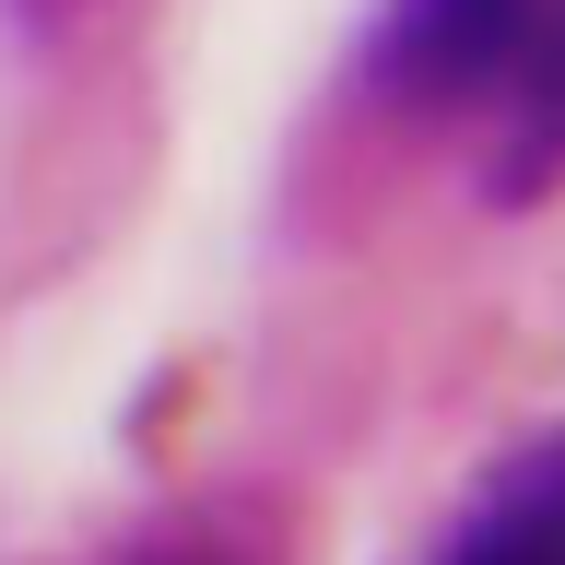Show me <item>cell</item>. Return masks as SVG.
<instances>
[{
	"label": "cell",
	"instance_id": "277c9868",
	"mask_svg": "<svg viewBox=\"0 0 565 565\" xmlns=\"http://www.w3.org/2000/svg\"><path fill=\"white\" fill-rule=\"evenodd\" d=\"M83 0H12V24H71Z\"/></svg>",
	"mask_w": 565,
	"mask_h": 565
},
{
	"label": "cell",
	"instance_id": "6da1fadb",
	"mask_svg": "<svg viewBox=\"0 0 565 565\" xmlns=\"http://www.w3.org/2000/svg\"><path fill=\"white\" fill-rule=\"evenodd\" d=\"M342 83L377 130L448 141L483 212L565 189V0H365Z\"/></svg>",
	"mask_w": 565,
	"mask_h": 565
},
{
	"label": "cell",
	"instance_id": "3957f363",
	"mask_svg": "<svg viewBox=\"0 0 565 565\" xmlns=\"http://www.w3.org/2000/svg\"><path fill=\"white\" fill-rule=\"evenodd\" d=\"M106 565H259V554H236L224 530H153V542H130V554H106Z\"/></svg>",
	"mask_w": 565,
	"mask_h": 565
},
{
	"label": "cell",
	"instance_id": "7a4b0ae2",
	"mask_svg": "<svg viewBox=\"0 0 565 565\" xmlns=\"http://www.w3.org/2000/svg\"><path fill=\"white\" fill-rule=\"evenodd\" d=\"M413 565H565V436H519L507 459H483L413 542Z\"/></svg>",
	"mask_w": 565,
	"mask_h": 565
}]
</instances>
